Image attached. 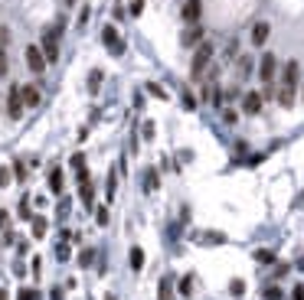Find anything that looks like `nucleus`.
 I'll use <instances>...</instances> for the list:
<instances>
[{"instance_id": "f257e3e1", "label": "nucleus", "mask_w": 304, "mask_h": 300, "mask_svg": "<svg viewBox=\"0 0 304 300\" xmlns=\"http://www.w3.org/2000/svg\"><path fill=\"white\" fill-rule=\"evenodd\" d=\"M209 62H213V43L206 39V43L196 46V53H193V62H190V78H193V82H203V78H206Z\"/></svg>"}, {"instance_id": "f03ea898", "label": "nucleus", "mask_w": 304, "mask_h": 300, "mask_svg": "<svg viewBox=\"0 0 304 300\" xmlns=\"http://www.w3.org/2000/svg\"><path fill=\"white\" fill-rule=\"evenodd\" d=\"M59 33H62V23H56V26H49V30L43 33V56L46 62H59Z\"/></svg>"}, {"instance_id": "7ed1b4c3", "label": "nucleus", "mask_w": 304, "mask_h": 300, "mask_svg": "<svg viewBox=\"0 0 304 300\" xmlns=\"http://www.w3.org/2000/svg\"><path fill=\"white\" fill-rule=\"evenodd\" d=\"M275 75H278V56H275V53H262V59H259V78L268 85V82H275Z\"/></svg>"}, {"instance_id": "20e7f679", "label": "nucleus", "mask_w": 304, "mask_h": 300, "mask_svg": "<svg viewBox=\"0 0 304 300\" xmlns=\"http://www.w3.org/2000/svg\"><path fill=\"white\" fill-rule=\"evenodd\" d=\"M23 85H10V95H7V114L10 121H20L23 118Z\"/></svg>"}, {"instance_id": "39448f33", "label": "nucleus", "mask_w": 304, "mask_h": 300, "mask_svg": "<svg viewBox=\"0 0 304 300\" xmlns=\"http://www.w3.org/2000/svg\"><path fill=\"white\" fill-rule=\"evenodd\" d=\"M298 82H301V65L294 62V59H288L282 69V88H288V92H298Z\"/></svg>"}, {"instance_id": "423d86ee", "label": "nucleus", "mask_w": 304, "mask_h": 300, "mask_svg": "<svg viewBox=\"0 0 304 300\" xmlns=\"http://www.w3.org/2000/svg\"><path fill=\"white\" fill-rule=\"evenodd\" d=\"M180 43L186 46V49H196L200 43H206V30H203V23H190L183 30V36H180Z\"/></svg>"}, {"instance_id": "0eeeda50", "label": "nucleus", "mask_w": 304, "mask_h": 300, "mask_svg": "<svg viewBox=\"0 0 304 300\" xmlns=\"http://www.w3.org/2000/svg\"><path fill=\"white\" fill-rule=\"evenodd\" d=\"M101 43H105V49H108L111 56H121V53H124V39L118 36V30H115V26H105V30H101Z\"/></svg>"}, {"instance_id": "6e6552de", "label": "nucleus", "mask_w": 304, "mask_h": 300, "mask_svg": "<svg viewBox=\"0 0 304 300\" xmlns=\"http://www.w3.org/2000/svg\"><path fill=\"white\" fill-rule=\"evenodd\" d=\"M180 17H183L186 26H190V23H200V20H203V0H183Z\"/></svg>"}, {"instance_id": "1a4fd4ad", "label": "nucleus", "mask_w": 304, "mask_h": 300, "mask_svg": "<svg viewBox=\"0 0 304 300\" xmlns=\"http://www.w3.org/2000/svg\"><path fill=\"white\" fill-rule=\"evenodd\" d=\"M26 65H30V72H36V75H40V72L46 69V65H49L40 46H26Z\"/></svg>"}, {"instance_id": "9d476101", "label": "nucleus", "mask_w": 304, "mask_h": 300, "mask_svg": "<svg viewBox=\"0 0 304 300\" xmlns=\"http://www.w3.org/2000/svg\"><path fill=\"white\" fill-rule=\"evenodd\" d=\"M268 36H272V23H268V20L252 23V33H249L252 46H265V39H268Z\"/></svg>"}, {"instance_id": "9b49d317", "label": "nucleus", "mask_w": 304, "mask_h": 300, "mask_svg": "<svg viewBox=\"0 0 304 300\" xmlns=\"http://www.w3.org/2000/svg\"><path fill=\"white\" fill-rule=\"evenodd\" d=\"M262 105H265L262 92H245V95H242V111H245V114H262Z\"/></svg>"}, {"instance_id": "f8f14e48", "label": "nucleus", "mask_w": 304, "mask_h": 300, "mask_svg": "<svg viewBox=\"0 0 304 300\" xmlns=\"http://www.w3.org/2000/svg\"><path fill=\"white\" fill-rule=\"evenodd\" d=\"M157 300H174V274H163L157 284Z\"/></svg>"}, {"instance_id": "ddd939ff", "label": "nucleus", "mask_w": 304, "mask_h": 300, "mask_svg": "<svg viewBox=\"0 0 304 300\" xmlns=\"http://www.w3.org/2000/svg\"><path fill=\"white\" fill-rule=\"evenodd\" d=\"M236 75H239V82H245L252 75V56H239L236 59Z\"/></svg>"}, {"instance_id": "4468645a", "label": "nucleus", "mask_w": 304, "mask_h": 300, "mask_svg": "<svg viewBox=\"0 0 304 300\" xmlns=\"http://www.w3.org/2000/svg\"><path fill=\"white\" fill-rule=\"evenodd\" d=\"M79 196H82V203L92 209L95 206V186H92V180H85V183H79Z\"/></svg>"}, {"instance_id": "2eb2a0df", "label": "nucleus", "mask_w": 304, "mask_h": 300, "mask_svg": "<svg viewBox=\"0 0 304 300\" xmlns=\"http://www.w3.org/2000/svg\"><path fill=\"white\" fill-rule=\"evenodd\" d=\"M40 98H43V95H40V88H36V85H23V105H26V108H36V105H40Z\"/></svg>"}, {"instance_id": "dca6fc26", "label": "nucleus", "mask_w": 304, "mask_h": 300, "mask_svg": "<svg viewBox=\"0 0 304 300\" xmlns=\"http://www.w3.org/2000/svg\"><path fill=\"white\" fill-rule=\"evenodd\" d=\"M157 186H161V173L154 170V167H147V170H144V189H147V193H154Z\"/></svg>"}, {"instance_id": "f3484780", "label": "nucleus", "mask_w": 304, "mask_h": 300, "mask_svg": "<svg viewBox=\"0 0 304 300\" xmlns=\"http://www.w3.org/2000/svg\"><path fill=\"white\" fill-rule=\"evenodd\" d=\"M196 242H206V245H226L223 232H196Z\"/></svg>"}, {"instance_id": "a211bd4d", "label": "nucleus", "mask_w": 304, "mask_h": 300, "mask_svg": "<svg viewBox=\"0 0 304 300\" xmlns=\"http://www.w3.org/2000/svg\"><path fill=\"white\" fill-rule=\"evenodd\" d=\"M128 261H131V271H141L144 268V251H141V245H134L128 251Z\"/></svg>"}, {"instance_id": "6ab92c4d", "label": "nucleus", "mask_w": 304, "mask_h": 300, "mask_svg": "<svg viewBox=\"0 0 304 300\" xmlns=\"http://www.w3.org/2000/svg\"><path fill=\"white\" fill-rule=\"evenodd\" d=\"M49 189H53L56 196L62 193V170H59V167H53V170H49Z\"/></svg>"}, {"instance_id": "aec40b11", "label": "nucleus", "mask_w": 304, "mask_h": 300, "mask_svg": "<svg viewBox=\"0 0 304 300\" xmlns=\"http://www.w3.org/2000/svg\"><path fill=\"white\" fill-rule=\"evenodd\" d=\"M193 284H196V278L193 274H186V278H180V297H193Z\"/></svg>"}, {"instance_id": "412c9836", "label": "nucleus", "mask_w": 304, "mask_h": 300, "mask_svg": "<svg viewBox=\"0 0 304 300\" xmlns=\"http://www.w3.org/2000/svg\"><path fill=\"white\" fill-rule=\"evenodd\" d=\"M46 228H49V222H46L43 215H33V238H43Z\"/></svg>"}, {"instance_id": "4be33fe9", "label": "nucleus", "mask_w": 304, "mask_h": 300, "mask_svg": "<svg viewBox=\"0 0 304 300\" xmlns=\"http://www.w3.org/2000/svg\"><path fill=\"white\" fill-rule=\"evenodd\" d=\"M229 294H232V297H242V294H245V281L232 278V281H229Z\"/></svg>"}, {"instance_id": "5701e85b", "label": "nucleus", "mask_w": 304, "mask_h": 300, "mask_svg": "<svg viewBox=\"0 0 304 300\" xmlns=\"http://www.w3.org/2000/svg\"><path fill=\"white\" fill-rule=\"evenodd\" d=\"M98 85H101V69H92L88 72V92H98Z\"/></svg>"}, {"instance_id": "b1692460", "label": "nucleus", "mask_w": 304, "mask_h": 300, "mask_svg": "<svg viewBox=\"0 0 304 300\" xmlns=\"http://www.w3.org/2000/svg\"><path fill=\"white\" fill-rule=\"evenodd\" d=\"M255 261H262V264H275V251H268V248H259V251H255Z\"/></svg>"}, {"instance_id": "393cba45", "label": "nucleus", "mask_w": 304, "mask_h": 300, "mask_svg": "<svg viewBox=\"0 0 304 300\" xmlns=\"http://www.w3.org/2000/svg\"><path fill=\"white\" fill-rule=\"evenodd\" d=\"M262 297H265V300H282L284 294H282V287H275V284H268V287L262 290Z\"/></svg>"}, {"instance_id": "a878e982", "label": "nucleus", "mask_w": 304, "mask_h": 300, "mask_svg": "<svg viewBox=\"0 0 304 300\" xmlns=\"http://www.w3.org/2000/svg\"><path fill=\"white\" fill-rule=\"evenodd\" d=\"M17 300H40V290H33V287H20Z\"/></svg>"}, {"instance_id": "bb28decb", "label": "nucleus", "mask_w": 304, "mask_h": 300, "mask_svg": "<svg viewBox=\"0 0 304 300\" xmlns=\"http://www.w3.org/2000/svg\"><path fill=\"white\" fill-rule=\"evenodd\" d=\"M69 163H72V170H76V173H82V170H85V153H72V160H69Z\"/></svg>"}, {"instance_id": "cd10ccee", "label": "nucleus", "mask_w": 304, "mask_h": 300, "mask_svg": "<svg viewBox=\"0 0 304 300\" xmlns=\"http://www.w3.org/2000/svg\"><path fill=\"white\" fill-rule=\"evenodd\" d=\"M223 121H226V124H236V121H239V111H236V108H223Z\"/></svg>"}, {"instance_id": "c85d7f7f", "label": "nucleus", "mask_w": 304, "mask_h": 300, "mask_svg": "<svg viewBox=\"0 0 304 300\" xmlns=\"http://www.w3.org/2000/svg\"><path fill=\"white\" fill-rule=\"evenodd\" d=\"M92 261H95V251H92V248H85V251L79 255V264H82V268H88Z\"/></svg>"}, {"instance_id": "c756f323", "label": "nucleus", "mask_w": 304, "mask_h": 300, "mask_svg": "<svg viewBox=\"0 0 304 300\" xmlns=\"http://www.w3.org/2000/svg\"><path fill=\"white\" fill-rule=\"evenodd\" d=\"M147 92H151L154 98H161V101H163V98H167V92H163V88L157 85V82H147Z\"/></svg>"}, {"instance_id": "7c9ffc66", "label": "nucleus", "mask_w": 304, "mask_h": 300, "mask_svg": "<svg viewBox=\"0 0 304 300\" xmlns=\"http://www.w3.org/2000/svg\"><path fill=\"white\" fill-rule=\"evenodd\" d=\"M196 105H200V101H196V95H193V92H183V108H186V111H193Z\"/></svg>"}, {"instance_id": "2f4dec72", "label": "nucleus", "mask_w": 304, "mask_h": 300, "mask_svg": "<svg viewBox=\"0 0 304 300\" xmlns=\"http://www.w3.org/2000/svg\"><path fill=\"white\" fill-rule=\"evenodd\" d=\"M95 222L98 225H108V209H105V206H98V209H95Z\"/></svg>"}, {"instance_id": "473e14b6", "label": "nucleus", "mask_w": 304, "mask_h": 300, "mask_svg": "<svg viewBox=\"0 0 304 300\" xmlns=\"http://www.w3.org/2000/svg\"><path fill=\"white\" fill-rule=\"evenodd\" d=\"M115 189H118V176H115V170L108 173V199H115Z\"/></svg>"}, {"instance_id": "72a5a7b5", "label": "nucleus", "mask_w": 304, "mask_h": 300, "mask_svg": "<svg viewBox=\"0 0 304 300\" xmlns=\"http://www.w3.org/2000/svg\"><path fill=\"white\" fill-rule=\"evenodd\" d=\"M144 3H147V0H131V17H141V13H144Z\"/></svg>"}, {"instance_id": "f704fd0d", "label": "nucleus", "mask_w": 304, "mask_h": 300, "mask_svg": "<svg viewBox=\"0 0 304 300\" xmlns=\"http://www.w3.org/2000/svg\"><path fill=\"white\" fill-rule=\"evenodd\" d=\"M13 176H17V180H26V167H23L20 160L13 163Z\"/></svg>"}, {"instance_id": "c9c22d12", "label": "nucleus", "mask_w": 304, "mask_h": 300, "mask_svg": "<svg viewBox=\"0 0 304 300\" xmlns=\"http://www.w3.org/2000/svg\"><path fill=\"white\" fill-rule=\"evenodd\" d=\"M0 186H10V167H0Z\"/></svg>"}, {"instance_id": "e433bc0d", "label": "nucleus", "mask_w": 304, "mask_h": 300, "mask_svg": "<svg viewBox=\"0 0 304 300\" xmlns=\"http://www.w3.org/2000/svg\"><path fill=\"white\" fill-rule=\"evenodd\" d=\"M288 271H291V264H284V261H282V264H275V278H284Z\"/></svg>"}, {"instance_id": "4c0bfd02", "label": "nucleus", "mask_w": 304, "mask_h": 300, "mask_svg": "<svg viewBox=\"0 0 304 300\" xmlns=\"http://www.w3.org/2000/svg\"><path fill=\"white\" fill-rule=\"evenodd\" d=\"M141 131H144V137L151 140V137H154V121H144V128H141Z\"/></svg>"}, {"instance_id": "58836bf2", "label": "nucleus", "mask_w": 304, "mask_h": 300, "mask_svg": "<svg viewBox=\"0 0 304 300\" xmlns=\"http://www.w3.org/2000/svg\"><path fill=\"white\" fill-rule=\"evenodd\" d=\"M56 258H59V261H65V258H69V248H65L62 242H59V248H56Z\"/></svg>"}, {"instance_id": "ea45409f", "label": "nucleus", "mask_w": 304, "mask_h": 300, "mask_svg": "<svg viewBox=\"0 0 304 300\" xmlns=\"http://www.w3.org/2000/svg\"><path fill=\"white\" fill-rule=\"evenodd\" d=\"M291 300H304V284H298V287L291 290Z\"/></svg>"}, {"instance_id": "a19ab883", "label": "nucleus", "mask_w": 304, "mask_h": 300, "mask_svg": "<svg viewBox=\"0 0 304 300\" xmlns=\"http://www.w3.org/2000/svg\"><path fill=\"white\" fill-rule=\"evenodd\" d=\"M20 215H23V219H33V215H30V203H26V199L20 203Z\"/></svg>"}, {"instance_id": "79ce46f5", "label": "nucleus", "mask_w": 304, "mask_h": 300, "mask_svg": "<svg viewBox=\"0 0 304 300\" xmlns=\"http://www.w3.org/2000/svg\"><path fill=\"white\" fill-rule=\"evenodd\" d=\"M88 13H92V10H88V7H82V13H79V23H82V26L88 23Z\"/></svg>"}, {"instance_id": "37998d69", "label": "nucleus", "mask_w": 304, "mask_h": 300, "mask_svg": "<svg viewBox=\"0 0 304 300\" xmlns=\"http://www.w3.org/2000/svg\"><path fill=\"white\" fill-rule=\"evenodd\" d=\"M7 222H10V215H7L3 209H0V228H7Z\"/></svg>"}, {"instance_id": "c03bdc74", "label": "nucleus", "mask_w": 304, "mask_h": 300, "mask_svg": "<svg viewBox=\"0 0 304 300\" xmlns=\"http://www.w3.org/2000/svg\"><path fill=\"white\" fill-rule=\"evenodd\" d=\"M7 72V56H3V49H0V75Z\"/></svg>"}, {"instance_id": "a18cd8bd", "label": "nucleus", "mask_w": 304, "mask_h": 300, "mask_svg": "<svg viewBox=\"0 0 304 300\" xmlns=\"http://www.w3.org/2000/svg\"><path fill=\"white\" fill-rule=\"evenodd\" d=\"M105 300H115V294H105Z\"/></svg>"}, {"instance_id": "49530a36", "label": "nucleus", "mask_w": 304, "mask_h": 300, "mask_svg": "<svg viewBox=\"0 0 304 300\" xmlns=\"http://www.w3.org/2000/svg\"><path fill=\"white\" fill-rule=\"evenodd\" d=\"M0 300H7V294H3V290H0Z\"/></svg>"}, {"instance_id": "de8ad7c7", "label": "nucleus", "mask_w": 304, "mask_h": 300, "mask_svg": "<svg viewBox=\"0 0 304 300\" xmlns=\"http://www.w3.org/2000/svg\"><path fill=\"white\" fill-rule=\"evenodd\" d=\"M65 3H69V7H72V3H76V0H65Z\"/></svg>"}, {"instance_id": "09e8293b", "label": "nucleus", "mask_w": 304, "mask_h": 300, "mask_svg": "<svg viewBox=\"0 0 304 300\" xmlns=\"http://www.w3.org/2000/svg\"><path fill=\"white\" fill-rule=\"evenodd\" d=\"M0 49H3V43H0Z\"/></svg>"}]
</instances>
